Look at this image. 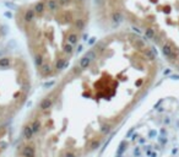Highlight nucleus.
I'll return each instance as SVG.
<instances>
[{
    "label": "nucleus",
    "mask_w": 179,
    "mask_h": 157,
    "mask_svg": "<svg viewBox=\"0 0 179 157\" xmlns=\"http://www.w3.org/2000/svg\"><path fill=\"white\" fill-rule=\"evenodd\" d=\"M99 16L144 37L179 72V0H99Z\"/></svg>",
    "instance_id": "obj_3"
},
{
    "label": "nucleus",
    "mask_w": 179,
    "mask_h": 157,
    "mask_svg": "<svg viewBox=\"0 0 179 157\" xmlns=\"http://www.w3.org/2000/svg\"><path fill=\"white\" fill-rule=\"evenodd\" d=\"M92 0H31L16 11L36 77L55 80L79 56L88 31Z\"/></svg>",
    "instance_id": "obj_2"
},
{
    "label": "nucleus",
    "mask_w": 179,
    "mask_h": 157,
    "mask_svg": "<svg viewBox=\"0 0 179 157\" xmlns=\"http://www.w3.org/2000/svg\"><path fill=\"white\" fill-rule=\"evenodd\" d=\"M4 37H5V27H4L2 18H0V43L4 41Z\"/></svg>",
    "instance_id": "obj_5"
},
{
    "label": "nucleus",
    "mask_w": 179,
    "mask_h": 157,
    "mask_svg": "<svg viewBox=\"0 0 179 157\" xmlns=\"http://www.w3.org/2000/svg\"><path fill=\"white\" fill-rule=\"evenodd\" d=\"M36 74L28 56L20 52L0 53V134L27 106Z\"/></svg>",
    "instance_id": "obj_4"
},
{
    "label": "nucleus",
    "mask_w": 179,
    "mask_h": 157,
    "mask_svg": "<svg viewBox=\"0 0 179 157\" xmlns=\"http://www.w3.org/2000/svg\"><path fill=\"white\" fill-rule=\"evenodd\" d=\"M159 59L133 30L107 33L31 107L12 157H92L150 93Z\"/></svg>",
    "instance_id": "obj_1"
}]
</instances>
